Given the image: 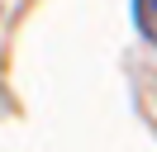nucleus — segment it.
Masks as SVG:
<instances>
[{
	"label": "nucleus",
	"instance_id": "obj_1",
	"mask_svg": "<svg viewBox=\"0 0 157 152\" xmlns=\"http://www.w3.org/2000/svg\"><path fill=\"white\" fill-rule=\"evenodd\" d=\"M133 24L143 28L147 43H157V0H133Z\"/></svg>",
	"mask_w": 157,
	"mask_h": 152
}]
</instances>
